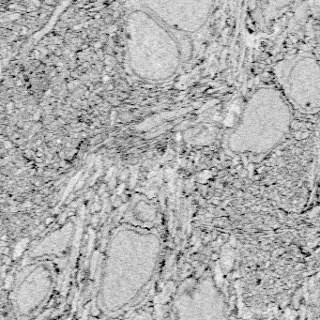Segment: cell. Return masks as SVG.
<instances>
[{
    "label": "cell",
    "mask_w": 320,
    "mask_h": 320,
    "mask_svg": "<svg viewBox=\"0 0 320 320\" xmlns=\"http://www.w3.org/2000/svg\"><path fill=\"white\" fill-rule=\"evenodd\" d=\"M4 147H5L7 149H9V148H12V143H10L9 141H5V142H4Z\"/></svg>",
    "instance_id": "cell-7"
},
{
    "label": "cell",
    "mask_w": 320,
    "mask_h": 320,
    "mask_svg": "<svg viewBox=\"0 0 320 320\" xmlns=\"http://www.w3.org/2000/svg\"><path fill=\"white\" fill-rule=\"evenodd\" d=\"M290 106L280 89L258 88L248 99L230 137L231 148L236 152L251 153L270 150L290 129Z\"/></svg>",
    "instance_id": "cell-1"
},
{
    "label": "cell",
    "mask_w": 320,
    "mask_h": 320,
    "mask_svg": "<svg viewBox=\"0 0 320 320\" xmlns=\"http://www.w3.org/2000/svg\"><path fill=\"white\" fill-rule=\"evenodd\" d=\"M53 222H54V219H53V218H48V219L45 220V224H51V223H53Z\"/></svg>",
    "instance_id": "cell-8"
},
{
    "label": "cell",
    "mask_w": 320,
    "mask_h": 320,
    "mask_svg": "<svg viewBox=\"0 0 320 320\" xmlns=\"http://www.w3.org/2000/svg\"><path fill=\"white\" fill-rule=\"evenodd\" d=\"M130 54L132 70L148 79H163L175 72L178 65V50L174 40L158 25L154 32L135 31L129 26Z\"/></svg>",
    "instance_id": "cell-2"
},
{
    "label": "cell",
    "mask_w": 320,
    "mask_h": 320,
    "mask_svg": "<svg viewBox=\"0 0 320 320\" xmlns=\"http://www.w3.org/2000/svg\"><path fill=\"white\" fill-rule=\"evenodd\" d=\"M7 109H8V110H13V103H9L7 105Z\"/></svg>",
    "instance_id": "cell-9"
},
{
    "label": "cell",
    "mask_w": 320,
    "mask_h": 320,
    "mask_svg": "<svg viewBox=\"0 0 320 320\" xmlns=\"http://www.w3.org/2000/svg\"><path fill=\"white\" fill-rule=\"evenodd\" d=\"M33 117H34V119H35V120H38V119L40 118V113H36Z\"/></svg>",
    "instance_id": "cell-13"
},
{
    "label": "cell",
    "mask_w": 320,
    "mask_h": 320,
    "mask_svg": "<svg viewBox=\"0 0 320 320\" xmlns=\"http://www.w3.org/2000/svg\"><path fill=\"white\" fill-rule=\"evenodd\" d=\"M176 139L178 140V141H179V139H181V135H180V134H178L176 135Z\"/></svg>",
    "instance_id": "cell-15"
},
{
    "label": "cell",
    "mask_w": 320,
    "mask_h": 320,
    "mask_svg": "<svg viewBox=\"0 0 320 320\" xmlns=\"http://www.w3.org/2000/svg\"><path fill=\"white\" fill-rule=\"evenodd\" d=\"M45 2H46L47 4L51 5V4H53V0H45Z\"/></svg>",
    "instance_id": "cell-18"
},
{
    "label": "cell",
    "mask_w": 320,
    "mask_h": 320,
    "mask_svg": "<svg viewBox=\"0 0 320 320\" xmlns=\"http://www.w3.org/2000/svg\"><path fill=\"white\" fill-rule=\"evenodd\" d=\"M40 143H41V141H40V140L37 141V145H40Z\"/></svg>",
    "instance_id": "cell-27"
},
{
    "label": "cell",
    "mask_w": 320,
    "mask_h": 320,
    "mask_svg": "<svg viewBox=\"0 0 320 320\" xmlns=\"http://www.w3.org/2000/svg\"><path fill=\"white\" fill-rule=\"evenodd\" d=\"M57 143H61V140L60 139H57Z\"/></svg>",
    "instance_id": "cell-29"
},
{
    "label": "cell",
    "mask_w": 320,
    "mask_h": 320,
    "mask_svg": "<svg viewBox=\"0 0 320 320\" xmlns=\"http://www.w3.org/2000/svg\"><path fill=\"white\" fill-rule=\"evenodd\" d=\"M155 174H156V172H152V173H150V174H149V175L148 176V179H150V178H151V176H154V175H155Z\"/></svg>",
    "instance_id": "cell-16"
},
{
    "label": "cell",
    "mask_w": 320,
    "mask_h": 320,
    "mask_svg": "<svg viewBox=\"0 0 320 320\" xmlns=\"http://www.w3.org/2000/svg\"><path fill=\"white\" fill-rule=\"evenodd\" d=\"M2 239H3V240H5V239H6V236H4V237L2 238Z\"/></svg>",
    "instance_id": "cell-30"
},
{
    "label": "cell",
    "mask_w": 320,
    "mask_h": 320,
    "mask_svg": "<svg viewBox=\"0 0 320 320\" xmlns=\"http://www.w3.org/2000/svg\"><path fill=\"white\" fill-rule=\"evenodd\" d=\"M76 206H77V203H75V202H73V203L71 205V207H76Z\"/></svg>",
    "instance_id": "cell-21"
},
{
    "label": "cell",
    "mask_w": 320,
    "mask_h": 320,
    "mask_svg": "<svg viewBox=\"0 0 320 320\" xmlns=\"http://www.w3.org/2000/svg\"><path fill=\"white\" fill-rule=\"evenodd\" d=\"M26 32H27V29L26 28V27H23V28H22V32H21V34H26Z\"/></svg>",
    "instance_id": "cell-12"
},
{
    "label": "cell",
    "mask_w": 320,
    "mask_h": 320,
    "mask_svg": "<svg viewBox=\"0 0 320 320\" xmlns=\"http://www.w3.org/2000/svg\"><path fill=\"white\" fill-rule=\"evenodd\" d=\"M110 78H109V76H107V75H104L103 77V83H106L108 80H109Z\"/></svg>",
    "instance_id": "cell-10"
},
{
    "label": "cell",
    "mask_w": 320,
    "mask_h": 320,
    "mask_svg": "<svg viewBox=\"0 0 320 320\" xmlns=\"http://www.w3.org/2000/svg\"><path fill=\"white\" fill-rule=\"evenodd\" d=\"M36 162H37L38 163L41 162V159H40V158H37V159H36Z\"/></svg>",
    "instance_id": "cell-20"
},
{
    "label": "cell",
    "mask_w": 320,
    "mask_h": 320,
    "mask_svg": "<svg viewBox=\"0 0 320 320\" xmlns=\"http://www.w3.org/2000/svg\"><path fill=\"white\" fill-rule=\"evenodd\" d=\"M115 184H116V179H113L111 181H110V187H111V188H112V187H114V186H115Z\"/></svg>",
    "instance_id": "cell-11"
},
{
    "label": "cell",
    "mask_w": 320,
    "mask_h": 320,
    "mask_svg": "<svg viewBox=\"0 0 320 320\" xmlns=\"http://www.w3.org/2000/svg\"><path fill=\"white\" fill-rule=\"evenodd\" d=\"M124 189H125V184H121V185L118 187V189H117V193H118V194H121V193H123Z\"/></svg>",
    "instance_id": "cell-6"
},
{
    "label": "cell",
    "mask_w": 320,
    "mask_h": 320,
    "mask_svg": "<svg viewBox=\"0 0 320 320\" xmlns=\"http://www.w3.org/2000/svg\"><path fill=\"white\" fill-rule=\"evenodd\" d=\"M37 156H38V157H41V156H42V153H41V152L37 153Z\"/></svg>",
    "instance_id": "cell-24"
},
{
    "label": "cell",
    "mask_w": 320,
    "mask_h": 320,
    "mask_svg": "<svg viewBox=\"0 0 320 320\" xmlns=\"http://www.w3.org/2000/svg\"><path fill=\"white\" fill-rule=\"evenodd\" d=\"M30 206H31V204H30L29 202H27V203L24 204V207H30Z\"/></svg>",
    "instance_id": "cell-19"
},
{
    "label": "cell",
    "mask_w": 320,
    "mask_h": 320,
    "mask_svg": "<svg viewBox=\"0 0 320 320\" xmlns=\"http://www.w3.org/2000/svg\"><path fill=\"white\" fill-rule=\"evenodd\" d=\"M22 85V82H21V81H18V82H17V85Z\"/></svg>",
    "instance_id": "cell-26"
},
{
    "label": "cell",
    "mask_w": 320,
    "mask_h": 320,
    "mask_svg": "<svg viewBox=\"0 0 320 320\" xmlns=\"http://www.w3.org/2000/svg\"><path fill=\"white\" fill-rule=\"evenodd\" d=\"M105 69H106V71H111V68H110L109 66H107V67H106Z\"/></svg>",
    "instance_id": "cell-22"
},
{
    "label": "cell",
    "mask_w": 320,
    "mask_h": 320,
    "mask_svg": "<svg viewBox=\"0 0 320 320\" xmlns=\"http://www.w3.org/2000/svg\"><path fill=\"white\" fill-rule=\"evenodd\" d=\"M34 2H35V4H36V5H38V6H40V2H39V1H38V0H35V1H34Z\"/></svg>",
    "instance_id": "cell-25"
},
{
    "label": "cell",
    "mask_w": 320,
    "mask_h": 320,
    "mask_svg": "<svg viewBox=\"0 0 320 320\" xmlns=\"http://www.w3.org/2000/svg\"><path fill=\"white\" fill-rule=\"evenodd\" d=\"M27 241H28V239H27V238H26V239H24V240L20 241L19 243L16 245V247H15V251H14V256H13V257H14V258L18 257V256L21 255V253L23 252L24 249H25V248H26V246Z\"/></svg>",
    "instance_id": "cell-5"
},
{
    "label": "cell",
    "mask_w": 320,
    "mask_h": 320,
    "mask_svg": "<svg viewBox=\"0 0 320 320\" xmlns=\"http://www.w3.org/2000/svg\"><path fill=\"white\" fill-rule=\"evenodd\" d=\"M214 0H146L164 22L184 32L201 28L211 12Z\"/></svg>",
    "instance_id": "cell-4"
},
{
    "label": "cell",
    "mask_w": 320,
    "mask_h": 320,
    "mask_svg": "<svg viewBox=\"0 0 320 320\" xmlns=\"http://www.w3.org/2000/svg\"><path fill=\"white\" fill-rule=\"evenodd\" d=\"M281 91L290 105L302 112L320 110V62L311 56L284 59L276 68Z\"/></svg>",
    "instance_id": "cell-3"
},
{
    "label": "cell",
    "mask_w": 320,
    "mask_h": 320,
    "mask_svg": "<svg viewBox=\"0 0 320 320\" xmlns=\"http://www.w3.org/2000/svg\"><path fill=\"white\" fill-rule=\"evenodd\" d=\"M95 48H101V43L100 42L95 43Z\"/></svg>",
    "instance_id": "cell-14"
},
{
    "label": "cell",
    "mask_w": 320,
    "mask_h": 320,
    "mask_svg": "<svg viewBox=\"0 0 320 320\" xmlns=\"http://www.w3.org/2000/svg\"><path fill=\"white\" fill-rule=\"evenodd\" d=\"M73 215V212H70L69 214H68V216H72Z\"/></svg>",
    "instance_id": "cell-28"
},
{
    "label": "cell",
    "mask_w": 320,
    "mask_h": 320,
    "mask_svg": "<svg viewBox=\"0 0 320 320\" xmlns=\"http://www.w3.org/2000/svg\"><path fill=\"white\" fill-rule=\"evenodd\" d=\"M6 264H8V265H9V264H10V260H9V258H7V259H6Z\"/></svg>",
    "instance_id": "cell-23"
},
{
    "label": "cell",
    "mask_w": 320,
    "mask_h": 320,
    "mask_svg": "<svg viewBox=\"0 0 320 320\" xmlns=\"http://www.w3.org/2000/svg\"><path fill=\"white\" fill-rule=\"evenodd\" d=\"M3 252H4V253H5V255H8V253H9V250L8 248H6V249H4V250H3Z\"/></svg>",
    "instance_id": "cell-17"
}]
</instances>
